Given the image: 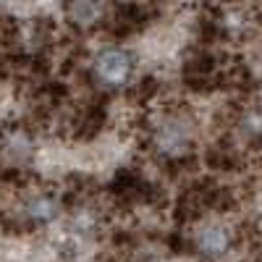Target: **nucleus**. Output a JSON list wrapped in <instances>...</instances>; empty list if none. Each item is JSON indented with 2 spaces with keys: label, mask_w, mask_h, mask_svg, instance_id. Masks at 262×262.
Returning <instances> with one entry per match:
<instances>
[{
  "label": "nucleus",
  "mask_w": 262,
  "mask_h": 262,
  "mask_svg": "<svg viewBox=\"0 0 262 262\" xmlns=\"http://www.w3.org/2000/svg\"><path fill=\"white\" fill-rule=\"evenodd\" d=\"M95 76L100 84L111 86V90H118L123 86L134 71V63H131V55L121 48H111V50H102L97 58H95Z\"/></svg>",
  "instance_id": "obj_1"
},
{
  "label": "nucleus",
  "mask_w": 262,
  "mask_h": 262,
  "mask_svg": "<svg viewBox=\"0 0 262 262\" xmlns=\"http://www.w3.org/2000/svg\"><path fill=\"white\" fill-rule=\"evenodd\" d=\"M194 247L202 257L207 259H221L228 254L231 242H233V231L221 223V221H202L200 226L194 228Z\"/></svg>",
  "instance_id": "obj_2"
},
{
  "label": "nucleus",
  "mask_w": 262,
  "mask_h": 262,
  "mask_svg": "<svg viewBox=\"0 0 262 262\" xmlns=\"http://www.w3.org/2000/svg\"><path fill=\"white\" fill-rule=\"evenodd\" d=\"M21 215H24L27 221L37 223V226H45V223L58 221L60 202H58L55 194H48V191H29L24 200H21Z\"/></svg>",
  "instance_id": "obj_3"
},
{
  "label": "nucleus",
  "mask_w": 262,
  "mask_h": 262,
  "mask_svg": "<svg viewBox=\"0 0 262 262\" xmlns=\"http://www.w3.org/2000/svg\"><path fill=\"white\" fill-rule=\"evenodd\" d=\"M155 144L163 155L168 158H176L184 155L186 147H189V126L179 118H168L155 128Z\"/></svg>",
  "instance_id": "obj_4"
},
{
  "label": "nucleus",
  "mask_w": 262,
  "mask_h": 262,
  "mask_svg": "<svg viewBox=\"0 0 262 262\" xmlns=\"http://www.w3.org/2000/svg\"><path fill=\"white\" fill-rule=\"evenodd\" d=\"M102 13V3L100 0H71V6H69V16L74 24L79 27H90L95 24V21L100 18Z\"/></svg>",
  "instance_id": "obj_5"
},
{
  "label": "nucleus",
  "mask_w": 262,
  "mask_h": 262,
  "mask_svg": "<svg viewBox=\"0 0 262 262\" xmlns=\"http://www.w3.org/2000/svg\"><path fill=\"white\" fill-rule=\"evenodd\" d=\"M244 128H247V134L262 137V111H249L244 116Z\"/></svg>",
  "instance_id": "obj_6"
}]
</instances>
